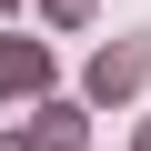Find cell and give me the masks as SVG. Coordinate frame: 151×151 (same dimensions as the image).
<instances>
[{
	"mask_svg": "<svg viewBox=\"0 0 151 151\" xmlns=\"http://www.w3.org/2000/svg\"><path fill=\"white\" fill-rule=\"evenodd\" d=\"M10 81H40V50H10V40H0V91H10Z\"/></svg>",
	"mask_w": 151,
	"mask_h": 151,
	"instance_id": "2",
	"label": "cell"
},
{
	"mask_svg": "<svg viewBox=\"0 0 151 151\" xmlns=\"http://www.w3.org/2000/svg\"><path fill=\"white\" fill-rule=\"evenodd\" d=\"M101 91H121V81H141V50H101V70H91Z\"/></svg>",
	"mask_w": 151,
	"mask_h": 151,
	"instance_id": "1",
	"label": "cell"
}]
</instances>
